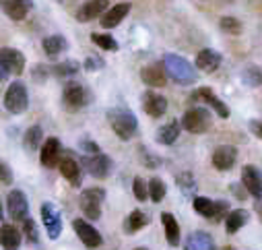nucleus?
I'll return each instance as SVG.
<instances>
[{
    "label": "nucleus",
    "mask_w": 262,
    "mask_h": 250,
    "mask_svg": "<svg viewBox=\"0 0 262 250\" xmlns=\"http://www.w3.org/2000/svg\"><path fill=\"white\" fill-rule=\"evenodd\" d=\"M11 73H9V69L5 67V62H3V58H0V81H5L7 77H9Z\"/></svg>",
    "instance_id": "45"
},
{
    "label": "nucleus",
    "mask_w": 262,
    "mask_h": 250,
    "mask_svg": "<svg viewBox=\"0 0 262 250\" xmlns=\"http://www.w3.org/2000/svg\"><path fill=\"white\" fill-rule=\"evenodd\" d=\"M219 27L225 31V33H231V35H237L242 31V23L235 19V17H223L219 21Z\"/></svg>",
    "instance_id": "36"
},
{
    "label": "nucleus",
    "mask_w": 262,
    "mask_h": 250,
    "mask_svg": "<svg viewBox=\"0 0 262 250\" xmlns=\"http://www.w3.org/2000/svg\"><path fill=\"white\" fill-rule=\"evenodd\" d=\"M196 97H201L205 103H209V106H211V108H213L221 118H229V108H227V106H225V103H223V101L213 93V89H211V87H201L199 91H196Z\"/></svg>",
    "instance_id": "23"
},
{
    "label": "nucleus",
    "mask_w": 262,
    "mask_h": 250,
    "mask_svg": "<svg viewBox=\"0 0 262 250\" xmlns=\"http://www.w3.org/2000/svg\"><path fill=\"white\" fill-rule=\"evenodd\" d=\"M91 41L95 46H99L101 50H107V52H116L118 50V41L107 33H91Z\"/></svg>",
    "instance_id": "34"
},
{
    "label": "nucleus",
    "mask_w": 262,
    "mask_h": 250,
    "mask_svg": "<svg viewBox=\"0 0 262 250\" xmlns=\"http://www.w3.org/2000/svg\"><path fill=\"white\" fill-rule=\"evenodd\" d=\"M31 5H33V0H0V7H3L5 15L13 21L25 19Z\"/></svg>",
    "instance_id": "18"
},
{
    "label": "nucleus",
    "mask_w": 262,
    "mask_h": 250,
    "mask_svg": "<svg viewBox=\"0 0 262 250\" xmlns=\"http://www.w3.org/2000/svg\"><path fill=\"white\" fill-rule=\"evenodd\" d=\"M23 232H25V236H27V240H29V244H37V225H35V221L33 219H25V223H23Z\"/></svg>",
    "instance_id": "39"
},
{
    "label": "nucleus",
    "mask_w": 262,
    "mask_h": 250,
    "mask_svg": "<svg viewBox=\"0 0 262 250\" xmlns=\"http://www.w3.org/2000/svg\"><path fill=\"white\" fill-rule=\"evenodd\" d=\"M107 0H87L85 5H81L79 13H77V19L81 23H89L93 19H97L99 15H103L107 11Z\"/></svg>",
    "instance_id": "17"
},
{
    "label": "nucleus",
    "mask_w": 262,
    "mask_h": 250,
    "mask_svg": "<svg viewBox=\"0 0 262 250\" xmlns=\"http://www.w3.org/2000/svg\"><path fill=\"white\" fill-rule=\"evenodd\" d=\"M221 54L217 50H211V48H205L196 54V69L199 71H205V73H215L219 67H221Z\"/></svg>",
    "instance_id": "16"
},
{
    "label": "nucleus",
    "mask_w": 262,
    "mask_h": 250,
    "mask_svg": "<svg viewBox=\"0 0 262 250\" xmlns=\"http://www.w3.org/2000/svg\"><path fill=\"white\" fill-rule=\"evenodd\" d=\"M235 159H237V149H235L233 145H221V147H217L215 153H213V165H215L219 172L231 170L233 163H235Z\"/></svg>",
    "instance_id": "13"
},
{
    "label": "nucleus",
    "mask_w": 262,
    "mask_h": 250,
    "mask_svg": "<svg viewBox=\"0 0 262 250\" xmlns=\"http://www.w3.org/2000/svg\"><path fill=\"white\" fill-rule=\"evenodd\" d=\"M163 67L167 71V77H171L180 85H192L196 83V71L190 62L178 54H165L163 56Z\"/></svg>",
    "instance_id": "2"
},
{
    "label": "nucleus",
    "mask_w": 262,
    "mask_h": 250,
    "mask_svg": "<svg viewBox=\"0 0 262 250\" xmlns=\"http://www.w3.org/2000/svg\"><path fill=\"white\" fill-rule=\"evenodd\" d=\"M67 46H69V41L64 35H50L41 41V48L50 58H56L58 54H62L64 50H67Z\"/></svg>",
    "instance_id": "28"
},
{
    "label": "nucleus",
    "mask_w": 262,
    "mask_h": 250,
    "mask_svg": "<svg viewBox=\"0 0 262 250\" xmlns=\"http://www.w3.org/2000/svg\"><path fill=\"white\" fill-rule=\"evenodd\" d=\"M0 182L3 184H11L13 182V172H11V168L0 159Z\"/></svg>",
    "instance_id": "40"
},
{
    "label": "nucleus",
    "mask_w": 262,
    "mask_h": 250,
    "mask_svg": "<svg viewBox=\"0 0 262 250\" xmlns=\"http://www.w3.org/2000/svg\"><path fill=\"white\" fill-rule=\"evenodd\" d=\"M242 77H244V83H246L248 87H258V85H262V71H260L258 67H248Z\"/></svg>",
    "instance_id": "35"
},
{
    "label": "nucleus",
    "mask_w": 262,
    "mask_h": 250,
    "mask_svg": "<svg viewBox=\"0 0 262 250\" xmlns=\"http://www.w3.org/2000/svg\"><path fill=\"white\" fill-rule=\"evenodd\" d=\"M178 186H180V189H182L186 195H188V193H194V191H196L194 176H192V174H188V172L180 174V176H178Z\"/></svg>",
    "instance_id": "37"
},
{
    "label": "nucleus",
    "mask_w": 262,
    "mask_h": 250,
    "mask_svg": "<svg viewBox=\"0 0 262 250\" xmlns=\"http://www.w3.org/2000/svg\"><path fill=\"white\" fill-rule=\"evenodd\" d=\"M143 110L153 116V118H161L165 112H167V99L161 95V93H155V91H147L143 95Z\"/></svg>",
    "instance_id": "14"
},
{
    "label": "nucleus",
    "mask_w": 262,
    "mask_h": 250,
    "mask_svg": "<svg viewBox=\"0 0 262 250\" xmlns=\"http://www.w3.org/2000/svg\"><path fill=\"white\" fill-rule=\"evenodd\" d=\"M0 58H3L5 67L9 69V73L13 75H21L25 71V56L15 50V48H3L0 50Z\"/></svg>",
    "instance_id": "19"
},
{
    "label": "nucleus",
    "mask_w": 262,
    "mask_h": 250,
    "mask_svg": "<svg viewBox=\"0 0 262 250\" xmlns=\"http://www.w3.org/2000/svg\"><path fill=\"white\" fill-rule=\"evenodd\" d=\"M250 131L262 139V122H250Z\"/></svg>",
    "instance_id": "44"
},
{
    "label": "nucleus",
    "mask_w": 262,
    "mask_h": 250,
    "mask_svg": "<svg viewBox=\"0 0 262 250\" xmlns=\"http://www.w3.org/2000/svg\"><path fill=\"white\" fill-rule=\"evenodd\" d=\"M182 127L192 135H201L211 129V114L205 108H190L182 118Z\"/></svg>",
    "instance_id": "6"
},
{
    "label": "nucleus",
    "mask_w": 262,
    "mask_h": 250,
    "mask_svg": "<svg viewBox=\"0 0 262 250\" xmlns=\"http://www.w3.org/2000/svg\"><path fill=\"white\" fill-rule=\"evenodd\" d=\"M248 219H250V213H248L246 209H235V211H231V213L227 215V219H225V230H227V234L239 232V230L248 223Z\"/></svg>",
    "instance_id": "29"
},
{
    "label": "nucleus",
    "mask_w": 262,
    "mask_h": 250,
    "mask_svg": "<svg viewBox=\"0 0 262 250\" xmlns=\"http://www.w3.org/2000/svg\"><path fill=\"white\" fill-rule=\"evenodd\" d=\"M242 186H244V184H231V193H233L237 199H246V195H250L246 189L242 191Z\"/></svg>",
    "instance_id": "43"
},
{
    "label": "nucleus",
    "mask_w": 262,
    "mask_h": 250,
    "mask_svg": "<svg viewBox=\"0 0 262 250\" xmlns=\"http://www.w3.org/2000/svg\"><path fill=\"white\" fill-rule=\"evenodd\" d=\"M41 221H43V227L48 232V238L58 240L60 232H62V217H60V211L54 203H43L41 205Z\"/></svg>",
    "instance_id": "9"
},
{
    "label": "nucleus",
    "mask_w": 262,
    "mask_h": 250,
    "mask_svg": "<svg viewBox=\"0 0 262 250\" xmlns=\"http://www.w3.org/2000/svg\"><path fill=\"white\" fill-rule=\"evenodd\" d=\"M83 168L93 176V178H97V180H103V178H107L110 174H112V170H114V161L105 155V153H95V155H85L83 157Z\"/></svg>",
    "instance_id": "7"
},
{
    "label": "nucleus",
    "mask_w": 262,
    "mask_h": 250,
    "mask_svg": "<svg viewBox=\"0 0 262 250\" xmlns=\"http://www.w3.org/2000/svg\"><path fill=\"white\" fill-rule=\"evenodd\" d=\"M60 174L67 178L73 186H81V180H83V172H81V165L77 159L73 157H64L60 161Z\"/></svg>",
    "instance_id": "22"
},
{
    "label": "nucleus",
    "mask_w": 262,
    "mask_h": 250,
    "mask_svg": "<svg viewBox=\"0 0 262 250\" xmlns=\"http://www.w3.org/2000/svg\"><path fill=\"white\" fill-rule=\"evenodd\" d=\"M7 209H9L11 219H15V221H25V219H27V213H29L27 197H25L21 191H11L9 197H7Z\"/></svg>",
    "instance_id": "10"
},
{
    "label": "nucleus",
    "mask_w": 262,
    "mask_h": 250,
    "mask_svg": "<svg viewBox=\"0 0 262 250\" xmlns=\"http://www.w3.org/2000/svg\"><path fill=\"white\" fill-rule=\"evenodd\" d=\"M135 250H149V248H135Z\"/></svg>",
    "instance_id": "47"
},
{
    "label": "nucleus",
    "mask_w": 262,
    "mask_h": 250,
    "mask_svg": "<svg viewBox=\"0 0 262 250\" xmlns=\"http://www.w3.org/2000/svg\"><path fill=\"white\" fill-rule=\"evenodd\" d=\"M130 13V3H120V5H114L112 9H107L103 15H101V27L105 29H112V27H118L124 17Z\"/></svg>",
    "instance_id": "20"
},
{
    "label": "nucleus",
    "mask_w": 262,
    "mask_h": 250,
    "mask_svg": "<svg viewBox=\"0 0 262 250\" xmlns=\"http://www.w3.org/2000/svg\"><path fill=\"white\" fill-rule=\"evenodd\" d=\"M161 223L165 230V238L169 242V246H178L180 244V225L176 221V217L171 213H163L161 215Z\"/></svg>",
    "instance_id": "30"
},
{
    "label": "nucleus",
    "mask_w": 262,
    "mask_h": 250,
    "mask_svg": "<svg viewBox=\"0 0 262 250\" xmlns=\"http://www.w3.org/2000/svg\"><path fill=\"white\" fill-rule=\"evenodd\" d=\"M29 106V95H27V87L21 81H15L9 85L7 93H5V108L11 114H23Z\"/></svg>",
    "instance_id": "4"
},
{
    "label": "nucleus",
    "mask_w": 262,
    "mask_h": 250,
    "mask_svg": "<svg viewBox=\"0 0 262 250\" xmlns=\"http://www.w3.org/2000/svg\"><path fill=\"white\" fill-rule=\"evenodd\" d=\"M107 120H110V127L112 131L122 139V141H130L137 131H139V120L137 116L126 110V108H114L107 112Z\"/></svg>",
    "instance_id": "1"
},
{
    "label": "nucleus",
    "mask_w": 262,
    "mask_h": 250,
    "mask_svg": "<svg viewBox=\"0 0 262 250\" xmlns=\"http://www.w3.org/2000/svg\"><path fill=\"white\" fill-rule=\"evenodd\" d=\"M62 101H64V106H67L69 110L77 112V110L87 106L89 93H87V89L81 83H67V85H64V91H62Z\"/></svg>",
    "instance_id": "8"
},
{
    "label": "nucleus",
    "mask_w": 262,
    "mask_h": 250,
    "mask_svg": "<svg viewBox=\"0 0 262 250\" xmlns=\"http://www.w3.org/2000/svg\"><path fill=\"white\" fill-rule=\"evenodd\" d=\"M60 153H62V147H60V141L56 137H50L43 145H41V153H39V161L41 165L46 168H54L58 165L62 159H60Z\"/></svg>",
    "instance_id": "15"
},
{
    "label": "nucleus",
    "mask_w": 262,
    "mask_h": 250,
    "mask_svg": "<svg viewBox=\"0 0 262 250\" xmlns=\"http://www.w3.org/2000/svg\"><path fill=\"white\" fill-rule=\"evenodd\" d=\"M41 141H43V131H41V127H31V129H27V133H25V137H23V145H25L27 151H35V149L41 145Z\"/></svg>",
    "instance_id": "31"
},
{
    "label": "nucleus",
    "mask_w": 262,
    "mask_h": 250,
    "mask_svg": "<svg viewBox=\"0 0 262 250\" xmlns=\"http://www.w3.org/2000/svg\"><path fill=\"white\" fill-rule=\"evenodd\" d=\"M81 149H83L85 153H91V155L99 153V147H97L95 143H91V141H83V143H81Z\"/></svg>",
    "instance_id": "42"
},
{
    "label": "nucleus",
    "mask_w": 262,
    "mask_h": 250,
    "mask_svg": "<svg viewBox=\"0 0 262 250\" xmlns=\"http://www.w3.org/2000/svg\"><path fill=\"white\" fill-rule=\"evenodd\" d=\"M103 65H105V62H103L101 58H95V56H89V58L85 60V69H87V71H97V69H103Z\"/></svg>",
    "instance_id": "41"
},
{
    "label": "nucleus",
    "mask_w": 262,
    "mask_h": 250,
    "mask_svg": "<svg viewBox=\"0 0 262 250\" xmlns=\"http://www.w3.org/2000/svg\"><path fill=\"white\" fill-rule=\"evenodd\" d=\"M0 246L5 250H17L21 246V234L15 225H3L0 227Z\"/></svg>",
    "instance_id": "25"
},
{
    "label": "nucleus",
    "mask_w": 262,
    "mask_h": 250,
    "mask_svg": "<svg viewBox=\"0 0 262 250\" xmlns=\"http://www.w3.org/2000/svg\"><path fill=\"white\" fill-rule=\"evenodd\" d=\"M165 193H167V189H165V182L161 180V178H151L149 180V199L153 201V203H159V201H163V197H165Z\"/></svg>",
    "instance_id": "33"
},
{
    "label": "nucleus",
    "mask_w": 262,
    "mask_h": 250,
    "mask_svg": "<svg viewBox=\"0 0 262 250\" xmlns=\"http://www.w3.org/2000/svg\"><path fill=\"white\" fill-rule=\"evenodd\" d=\"M133 191H135V197L139 199V201H147V197H149V184L143 180V178H135V182H133Z\"/></svg>",
    "instance_id": "38"
},
{
    "label": "nucleus",
    "mask_w": 262,
    "mask_h": 250,
    "mask_svg": "<svg viewBox=\"0 0 262 250\" xmlns=\"http://www.w3.org/2000/svg\"><path fill=\"white\" fill-rule=\"evenodd\" d=\"M50 71L56 77H71V75H77L81 71V65H79V62H75V60H67V62H60V65L52 67Z\"/></svg>",
    "instance_id": "32"
},
{
    "label": "nucleus",
    "mask_w": 262,
    "mask_h": 250,
    "mask_svg": "<svg viewBox=\"0 0 262 250\" xmlns=\"http://www.w3.org/2000/svg\"><path fill=\"white\" fill-rule=\"evenodd\" d=\"M242 184L254 199H262V172L256 165H244L242 170Z\"/></svg>",
    "instance_id": "12"
},
{
    "label": "nucleus",
    "mask_w": 262,
    "mask_h": 250,
    "mask_svg": "<svg viewBox=\"0 0 262 250\" xmlns=\"http://www.w3.org/2000/svg\"><path fill=\"white\" fill-rule=\"evenodd\" d=\"M180 137V122L178 120H171L167 124H163V127L157 131V143L161 145H173Z\"/></svg>",
    "instance_id": "27"
},
{
    "label": "nucleus",
    "mask_w": 262,
    "mask_h": 250,
    "mask_svg": "<svg viewBox=\"0 0 262 250\" xmlns=\"http://www.w3.org/2000/svg\"><path fill=\"white\" fill-rule=\"evenodd\" d=\"M192 205H194L196 213L207 217V219H211V221H221L227 215V211H229V203H225V201H211L207 197H196Z\"/></svg>",
    "instance_id": "5"
},
{
    "label": "nucleus",
    "mask_w": 262,
    "mask_h": 250,
    "mask_svg": "<svg viewBox=\"0 0 262 250\" xmlns=\"http://www.w3.org/2000/svg\"><path fill=\"white\" fill-rule=\"evenodd\" d=\"M145 225H149V215L147 213H143V211H133L126 219H124V223H122V227H124V232L126 234H137V232H141Z\"/></svg>",
    "instance_id": "26"
},
{
    "label": "nucleus",
    "mask_w": 262,
    "mask_h": 250,
    "mask_svg": "<svg viewBox=\"0 0 262 250\" xmlns=\"http://www.w3.org/2000/svg\"><path fill=\"white\" fill-rule=\"evenodd\" d=\"M186 250H215V242L207 232H194L186 238Z\"/></svg>",
    "instance_id": "24"
},
{
    "label": "nucleus",
    "mask_w": 262,
    "mask_h": 250,
    "mask_svg": "<svg viewBox=\"0 0 262 250\" xmlns=\"http://www.w3.org/2000/svg\"><path fill=\"white\" fill-rule=\"evenodd\" d=\"M141 79L149 87H165L167 83V71L163 65H149L141 71Z\"/></svg>",
    "instance_id": "21"
},
{
    "label": "nucleus",
    "mask_w": 262,
    "mask_h": 250,
    "mask_svg": "<svg viewBox=\"0 0 262 250\" xmlns=\"http://www.w3.org/2000/svg\"><path fill=\"white\" fill-rule=\"evenodd\" d=\"M0 221H3V203H0Z\"/></svg>",
    "instance_id": "46"
},
{
    "label": "nucleus",
    "mask_w": 262,
    "mask_h": 250,
    "mask_svg": "<svg viewBox=\"0 0 262 250\" xmlns=\"http://www.w3.org/2000/svg\"><path fill=\"white\" fill-rule=\"evenodd\" d=\"M73 230L77 232V236L81 238V242H83L87 248H97V246H101V242H103L101 234H99L89 221H85V219H75V221H73Z\"/></svg>",
    "instance_id": "11"
},
{
    "label": "nucleus",
    "mask_w": 262,
    "mask_h": 250,
    "mask_svg": "<svg viewBox=\"0 0 262 250\" xmlns=\"http://www.w3.org/2000/svg\"><path fill=\"white\" fill-rule=\"evenodd\" d=\"M105 201L103 189H87L79 197V207L87 219H99L101 217V205Z\"/></svg>",
    "instance_id": "3"
}]
</instances>
